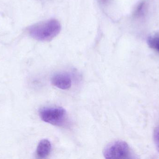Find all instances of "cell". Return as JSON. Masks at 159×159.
<instances>
[{
    "instance_id": "obj_1",
    "label": "cell",
    "mask_w": 159,
    "mask_h": 159,
    "mask_svg": "<svg viewBox=\"0 0 159 159\" xmlns=\"http://www.w3.org/2000/svg\"><path fill=\"white\" fill-rule=\"evenodd\" d=\"M61 25L58 21L50 19L36 23L29 28L30 35L36 40L48 41L60 32Z\"/></svg>"
},
{
    "instance_id": "obj_2",
    "label": "cell",
    "mask_w": 159,
    "mask_h": 159,
    "mask_svg": "<svg viewBox=\"0 0 159 159\" xmlns=\"http://www.w3.org/2000/svg\"><path fill=\"white\" fill-rule=\"evenodd\" d=\"M103 156L107 159L130 158V148L124 141H118L107 145L103 150Z\"/></svg>"
},
{
    "instance_id": "obj_3",
    "label": "cell",
    "mask_w": 159,
    "mask_h": 159,
    "mask_svg": "<svg viewBox=\"0 0 159 159\" xmlns=\"http://www.w3.org/2000/svg\"><path fill=\"white\" fill-rule=\"evenodd\" d=\"M39 115L42 120L46 123L61 126L66 121L67 113L61 107H44L39 111Z\"/></svg>"
},
{
    "instance_id": "obj_4",
    "label": "cell",
    "mask_w": 159,
    "mask_h": 159,
    "mask_svg": "<svg viewBox=\"0 0 159 159\" xmlns=\"http://www.w3.org/2000/svg\"><path fill=\"white\" fill-rule=\"evenodd\" d=\"M51 83L57 88L62 90L69 89L72 85V80L69 75L66 73H57L51 78Z\"/></svg>"
},
{
    "instance_id": "obj_5",
    "label": "cell",
    "mask_w": 159,
    "mask_h": 159,
    "mask_svg": "<svg viewBox=\"0 0 159 159\" xmlns=\"http://www.w3.org/2000/svg\"><path fill=\"white\" fill-rule=\"evenodd\" d=\"M52 145L49 140L43 139L40 141L36 149V155L40 158L47 157L51 152Z\"/></svg>"
},
{
    "instance_id": "obj_6",
    "label": "cell",
    "mask_w": 159,
    "mask_h": 159,
    "mask_svg": "<svg viewBox=\"0 0 159 159\" xmlns=\"http://www.w3.org/2000/svg\"><path fill=\"white\" fill-rule=\"evenodd\" d=\"M147 43L149 47L159 52V33L148 36Z\"/></svg>"
},
{
    "instance_id": "obj_7",
    "label": "cell",
    "mask_w": 159,
    "mask_h": 159,
    "mask_svg": "<svg viewBox=\"0 0 159 159\" xmlns=\"http://www.w3.org/2000/svg\"><path fill=\"white\" fill-rule=\"evenodd\" d=\"M154 140L156 148L159 153V126L157 127L154 131Z\"/></svg>"
},
{
    "instance_id": "obj_8",
    "label": "cell",
    "mask_w": 159,
    "mask_h": 159,
    "mask_svg": "<svg viewBox=\"0 0 159 159\" xmlns=\"http://www.w3.org/2000/svg\"><path fill=\"white\" fill-rule=\"evenodd\" d=\"M144 3H141L140 4L139 6H138V7L136 9V11H135V14L136 15H139L142 13V11L143 10V8Z\"/></svg>"
},
{
    "instance_id": "obj_9",
    "label": "cell",
    "mask_w": 159,
    "mask_h": 159,
    "mask_svg": "<svg viewBox=\"0 0 159 159\" xmlns=\"http://www.w3.org/2000/svg\"><path fill=\"white\" fill-rule=\"evenodd\" d=\"M101 2L104 4H106L108 2V0H101Z\"/></svg>"
}]
</instances>
